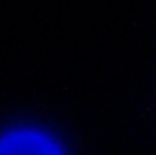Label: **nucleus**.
<instances>
[{
	"label": "nucleus",
	"instance_id": "obj_1",
	"mask_svg": "<svg viewBox=\"0 0 156 155\" xmlns=\"http://www.w3.org/2000/svg\"><path fill=\"white\" fill-rule=\"evenodd\" d=\"M0 155H60V152L40 133L18 131L0 141Z\"/></svg>",
	"mask_w": 156,
	"mask_h": 155
}]
</instances>
